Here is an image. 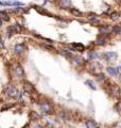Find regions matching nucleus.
Returning <instances> with one entry per match:
<instances>
[{
  "instance_id": "24",
  "label": "nucleus",
  "mask_w": 121,
  "mask_h": 128,
  "mask_svg": "<svg viewBox=\"0 0 121 128\" xmlns=\"http://www.w3.org/2000/svg\"><path fill=\"white\" fill-rule=\"evenodd\" d=\"M60 54H63L64 57H66V58H71L72 57V54H71V52L69 50H66V49H62L60 50Z\"/></svg>"
},
{
  "instance_id": "35",
  "label": "nucleus",
  "mask_w": 121,
  "mask_h": 128,
  "mask_svg": "<svg viewBox=\"0 0 121 128\" xmlns=\"http://www.w3.org/2000/svg\"><path fill=\"white\" fill-rule=\"evenodd\" d=\"M11 128H14V127H11Z\"/></svg>"
},
{
  "instance_id": "14",
  "label": "nucleus",
  "mask_w": 121,
  "mask_h": 128,
  "mask_svg": "<svg viewBox=\"0 0 121 128\" xmlns=\"http://www.w3.org/2000/svg\"><path fill=\"white\" fill-rule=\"evenodd\" d=\"M29 118H30V120L31 121H33V122H35V121H38L39 120V114L38 113H36V111H30V113H29Z\"/></svg>"
},
{
  "instance_id": "4",
  "label": "nucleus",
  "mask_w": 121,
  "mask_h": 128,
  "mask_svg": "<svg viewBox=\"0 0 121 128\" xmlns=\"http://www.w3.org/2000/svg\"><path fill=\"white\" fill-rule=\"evenodd\" d=\"M4 94H5V96H6L7 98L15 99V98H17V97H18L19 92H18V90L16 89L15 86H7L6 89H5Z\"/></svg>"
},
{
  "instance_id": "10",
  "label": "nucleus",
  "mask_w": 121,
  "mask_h": 128,
  "mask_svg": "<svg viewBox=\"0 0 121 128\" xmlns=\"http://www.w3.org/2000/svg\"><path fill=\"white\" fill-rule=\"evenodd\" d=\"M14 51H15V54H22L23 51H25V45H23L22 43H17L14 46Z\"/></svg>"
},
{
  "instance_id": "9",
  "label": "nucleus",
  "mask_w": 121,
  "mask_h": 128,
  "mask_svg": "<svg viewBox=\"0 0 121 128\" xmlns=\"http://www.w3.org/2000/svg\"><path fill=\"white\" fill-rule=\"evenodd\" d=\"M89 70H90V73H92V74H98V73H100V70H101V65L99 63H97V62H95V63H92L91 65L89 66Z\"/></svg>"
},
{
  "instance_id": "23",
  "label": "nucleus",
  "mask_w": 121,
  "mask_h": 128,
  "mask_svg": "<svg viewBox=\"0 0 121 128\" xmlns=\"http://www.w3.org/2000/svg\"><path fill=\"white\" fill-rule=\"evenodd\" d=\"M110 17H111V19H113V20H118L120 18V13L119 12H113V13H111Z\"/></svg>"
},
{
  "instance_id": "5",
  "label": "nucleus",
  "mask_w": 121,
  "mask_h": 128,
  "mask_svg": "<svg viewBox=\"0 0 121 128\" xmlns=\"http://www.w3.org/2000/svg\"><path fill=\"white\" fill-rule=\"evenodd\" d=\"M103 57L106 62H115L117 58H118V54L115 51H108V52H105L103 54Z\"/></svg>"
},
{
  "instance_id": "28",
  "label": "nucleus",
  "mask_w": 121,
  "mask_h": 128,
  "mask_svg": "<svg viewBox=\"0 0 121 128\" xmlns=\"http://www.w3.org/2000/svg\"><path fill=\"white\" fill-rule=\"evenodd\" d=\"M120 104L118 102V104H117V105H116V110H117V112H118V113H119V112H120Z\"/></svg>"
},
{
  "instance_id": "3",
  "label": "nucleus",
  "mask_w": 121,
  "mask_h": 128,
  "mask_svg": "<svg viewBox=\"0 0 121 128\" xmlns=\"http://www.w3.org/2000/svg\"><path fill=\"white\" fill-rule=\"evenodd\" d=\"M13 74L16 78H18V79H21V78H25V70H23V67L21 64H19V63H16L15 65L13 66Z\"/></svg>"
},
{
  "instance_id": "31",
  "label": "nucleus",
  "mask_w": 121,
  "mask_h": 128,
  "mask_svg": "<svg viewBox=\"0 0 121 128\" xmlns=\"http://www.w3.org/2000/svg\"><path fill=\"white\" fill-rule=\"evenodd\" d=\"M0 45H2V46H3V41H2L1 36H0Z\"/></svg>"
},
{
  "instance_id": "1",
  "label": "nucleus",
  "mask_w": 121,
  "mask_h": 128,
  "mask_svg": "<svg viewBox=\"0 0 121 128\" xmlns=\"http://www.w3.org/2000/svg\"><path fill=\"white\" fill-rule=\"evenodd\" d=\"M38 108H39V111L42 112L43 115H50V114H52V112H53V110H54L53 106L48 102H38Z\"/></svg>"
},
{
  "instance_id": "32",
  "label": "nucleus",
  "mask_w": 121,
  "mask_h": 128,
  "mask_svg": "<svg viewBox=\"0 0 121 128\" xmlns=\"http://www.w3.org/2000/svg\"><path fill=\"white\" fill-rule=\"evenodd\" d=\"M116 1H117V2H119V1H120V0H116Z\"/></svg>"
},
{
  "instance_id": "33",
  "label": "nucleus",
  "mask_w": 121,
  "mask_h": 128,
  "mask_svg": "<svg viewBox=\"0 0 121 128\" xmlns=\"http://www.w3.org/2000/svg\"><path fill=\"white\" fill-rule=\"evenodd\" d=\"M114 128H120V127H114Z\"/></svg>"
},
{
  "instance_id": "34",
  "label": "nucleus",
  "mask_w": 121,
  "mask_h": 128,
  "mask_svg": "<svg viewBox=\"0 0 121 128\" xmlns=\"http://www.w3.org/2000/svg\"><path fill=\"white\" fill-rule=\"evenodd\" d=\"M69 128H74V127H69Z\"/></svg>"
},
{
  "instance_id": "30",
  "label": "nucleus",
  "mask_w": 121,
  "mask_h": 128,
  "mask_svg": "<svg viewBox=\"0 0 121 128\" xmlns=\"http://www.w3.org/2000/svg\"><path fill=\"white\" fill-rule=\"evenodd\" d=\"M2 25H3V22H2L1 17H0V27H2Z\"/></svg>"
},
{
  "instance_id": "19",
  "label": "nucleus",
  "mask_w": 121,
  "mask_h": 128,
  "mask_svg": "<svg viewBox=\"0 0 121 128\" xmlns=\"http://www.w3.org/2000/svg\"><path fill=\"white\" fill-rule=\"evenodd\" d=\"M98 58V54L96 52V51H89V52L87 54V59L89 60V61H94Z\"/></svg>"
},
{
  "instance_id": "13",
  "label": "nucleus",
  "mask_w": 121,
  "mask_h": 128,
  "mask_svg": "<svg viewBox=\"0 0 121 128\" xmlns=\"http://www.w3.org/2000/svg\"><path fill=\"white\" fill-rule=\"evenodd\" d=\"M85 126H86V128H98L99 127L98 123L94 121V120H88V121H86Z\"/></svg>"
},
{
  "instance_id": "26",
  "label": "nucleus",
  "mask_w": 121,
  "mask_h": 128,
  "mask_svg": "<svg viewBox=\"0 0 121 128\" xmlns=\"http://www.w3.org/2000/svg\"><path fill=\"white\" fill-rule=\"evenodd\" d=\"M70 12H71V13L73 14V15H75V16H81V15H82V13H81L79 10H76V9H71Z\"/></svg>"
},
{
  "instance_id": "7",
  "label": "nucleus",
  "mask_w": 121,
  "mask_h": 128,
  "mask_svg": "<svg viewBox=\"0 0 121 128\" xmlns=\"http://www.w3.org/2000/svg\"><path fill=\"white\" fill-rule=\"evenodd\" d=\"M70 59H71L72 63H73L75 66H83L84 63H85L84 59L82 57H79V56H72Z\"/></svg>"
},
{
  "instance_id": "20",
  "label": "nucleus",
  "mask_w": 121,
  "mask_h": 128,
  "mask_svg": "<svg viewBox=\"0 0 121 128\" xmlns=\"http://www.w3.org/2000/svg\"><path fill=\"white\" fill-rule=\"evenodd\" d=\"M96 79L98 80L99 82H103V81L106 80V77L103 73H98V74H96Z\"/></svg>"
},
{
  "instance_id": "2",
  "label": "nucleus",
  "mask_w": 121,
  "mask_h": 128,
  "mask_svg": "<svg viewBox=\"0 0 121 128\" xmlns=\"http://www.w3.org/2000/svg\"><path fill=\"white\" fill-rule=\"evenodd\" d=\"M22 31V26L20 25V24H18V22H16V24H14L13 26H10L9 28H7V36L9 38H11V36H13V35H15V34H18V33H20V32Z\"/></svg>"
},
{
  "instance_id": "25",
  "label": "nucleus",
  "mask_w": 121,
  "mask_h": 128,
  "mask_svg": "<svg viewBox=\"0 0 121 128\" xmlns=\"http://www.w3.org/2000/svg\"><path fill=\"white\" fill-rule=\"evenodd\" d=\"M1 14H2V16H1L2 22H3V20H4V22H9V20H10V16L7 15L5 12H1Z\"/></svg>"
},
{
  "instance_id": "21",
  "label": "nucleus",
  "mask_w": 121,
  "mask_h": 128,
  "mask_svg": "<svg viewBox=\"0 0 121 128\" xmlns=\"http://www.w3.org/2000/svg\"><path fill=\"white\" fill-rule=\"evenodd\" d=\"M112 32L114 34H116V35H119L121 33V27H120V25H115L114 27L112 28Z\"/></svg>"
},
{
  "instance_id": "11",
  "label": "nucleus",
  "mask_w": 121,
  "mask_h": 128,
  "mask_svg": "<svg viewBox=\"0 0 121 128\" xmlns=\"http://www.w3.org/2000/svg\"><path fill=\"white\" fill-rule=\"evenodd\" d=\"M23 88H25V91L28 92V93H33L35 91V88L31 84L29 81H25L23 82Z\"/></svg>"
},
{
  "instance_id": "18",
  "label": "nucleus",
  "mask_w": 121,
  "mask_h": 128,
  "mask_svg": "<svg viewBox=\"0 0 121 128\" xmlns=\"http://www.w3.org/2000/svg\"><path fill=\"white\" fill-rule=\"evenodd\" d=\"M85 84L89 88V89H91L92 91H96L97 90V86H96V84H95V82L92 81V80H90V79H87L86 81H85Z\"/></svg>"
},
{
  "instance_id": "22",
  "label": "nucleus",
  "mask_w": 121,
  "mask_h": 128,
  "mask_svg": "<svg viewBox=\"0 0 121 128\" xmlns=\"http://www.w3.org/2000/svg\"><path fill=\"white\" fill-rule=\"evenodd\" d=\"M105 43H106V40H105L104 36H99L98 38H97V41H96V44L97 45H99V46L105 45Z\"/></svg>"
},
{
  "instance_id": "27",
  "label": "nucleus",
  "mask_w": 121,
  "mask_h": 128,
  "mask_svg": "<svg viewBox=\"0 0 121 128\" xmlns=\"http://www.w3.org/2000/svg\"><path fill=\"white\" fill-rule=\"evenodd\" d=\"M31 128H44L40 124H38V123H35V124H33V125L31 126Z\"/></svg>"
},
{
  "instance_id": "29",
  "label": "nucleus",
  "mask_w": 121,
  "mask_h": 128,
  "mask_svg": "<svg viewBox=\"0 0 121 128\" xmlns=\"http://www.w3.org/2000/svg\"><path fill=\"white\" fill-rule=\"evenodd\" d=\"M53 0H44V6L47 4V3H49V2H52Z\"/></svg>"
},
{
  "instance_id": "8",
  "label": "nucleus",
  "mask_w": 121,
  "mask_h": 128,
  "mask_svg": "<svg viewBox=\"0 0 121 128\" xmlns=\"http://www.w3.org/2000/svg\"><path fill=\"white\" fill-rule=\"evenodd\" d=\"M71 49L74 51H80V52H83L85 50V46L81 43H72L71 45Z\"/></svg>"
},
{
  "instance_id": "16",
  "label": "nucleus",
  "mask_w": 121,
  "mask_h": 128,
  "mask_svg": "<svg viewBox=\"0 0 121 128\" xmlns=\"http://www.w3.org/2000/svg\"><path fill=\"white\" fill-rule=\"evenodd\" d=\"M56 127V122L55 120L48 118L46 121V128H55Z\"/></svg>"
},
{
  "instance_id": "17",
  "label": "nucleus",
  "mask_w": 121,
  "mask_h": 128,
  "mask_svg": "<svg viewBox=\"0 0 121 128\" xmlns=\"http://www.w3.org/2000/svg\"><path fill=\"white\" fill-rule=\"evenodd\" d=\"M60 116L62 120H64V121H70V114H69V112H67V111H62L60 113Z\"/></svg>"
},
{
  "instance_id": "12",
  "label": "nucleus",
  "mask_w": 121,
  "mask_h": 128,
  "mask_svg": "<svg viewBox=\"0 0 121 128\" xmlns=\"http://www.w3.org/2000/svg\"><path fill=\"white\" fill-rule=\"evenodd\" d=\"M99 32H100V34H102V35H108V34H111L112 33V29L111 28H108V27H100L99 28Z\"/></svg>"
},
{
  "instance_id": "6",
  "label": "nucleus",
  "mask_w": 121,
  "mask_h": 128,
  "mask_svg": "<svg viewBox=\"0 0 121 128\" xmlns=\"http://www.w3.org/2000/svg\"><path fill=\"white\" fill-rule=\"evenodd\" d=\"M71 0H59V6L63 10H69L71 9Z\"/></svg>"
},
{
  "instance_id": "15",
  "label": "nucleus",
  "mask_w": 121,
  "mask_h": 128,
  "mask_svg": "<svg viewBox=\"0 0 121 128\" xmlns=\"http://www.w3.org/2000/svg\"><path fill=\"white\" fill-rule=\"evenodd\" d=\"M106 73L110 75V76H117L118 74H117V70H116V67H114V66H107L106 67Z\"/></svg>"
}]
</instances>
